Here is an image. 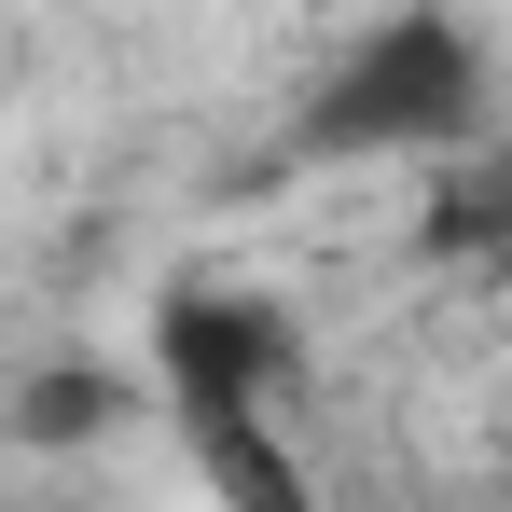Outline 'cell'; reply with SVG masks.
<instances>
[{
	"instance_id": "obj_1",
	"label": "cell",
	"mask_w": 512,
	"mask_h": 512,
	"mask_svg": "<svg viewBox=\"0 0 512 512\" xmlns=\"http://www.w3.org/2000/svg\"><path fill=\"white\" fill-rule=\"evenodd\" d=\"M291 374H305V333L250 291H167L153 305V388H167L180 443H194V485L222 512H319L305 443L277 429Z\"/></svg>"
},
{
	"instance_id": "obj_2",
	"label": "cell",
	"mask_w": 512,
	"mask_h": 512,
	"mask_svg": "<svg viewBox=\"0 0 512 512\" xmlns=\"http://www.w3.org/2000/svg\"><path fill=\"white\" fill-rule=\"evenodd\" d=\"M485 125H499L485 28H471L457 0H402V14H374L333 70H319L291 153H319V167H402V153H471Z\"/></svg>"
},
{
	"instance_id": "obj_3",
	"label": "cell",
	"mask_w": 512,
	"mask_h": 512,
	"mask_svg": "<svg viewBox=\"0 0 512 512\" xmlns=\"http://www.w3.org/2000/svg\"><path fill=\"white\" fill-rule=\"evenodd\" d=\"M139 416V374L125 360H42L14 388V443H97V429Z\"/></svg>"
},
{
	"instance_id": "obj_4",
	"label": "cell",
	"mask_w": 512,
	"mask_h": 512,
	"mask_svg": "<svg viewBox=\"0 0 512 512\" xmlns=\"http://www.w3.org/2000/svg\"><path fill=\"white\" fill-rule=\"evenodd\" d=\"M485 208H512V139H499V180H485Z\"/></svg>"
}]
</instances>
